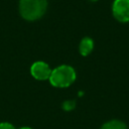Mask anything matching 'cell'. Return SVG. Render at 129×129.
<instances>
[{
	"mask_svg": "<svg viewBox=\"0 0 129 129\" xmlns=\"http://www.w3.org/2000/svg\"><path fill=\"white\" fill-rule=\"evenodd\" d=\"M74 106H75V102H73V101H69V102H66L63 104V108L66 110H71L74 108Z\"/></svg>",
	"mask_w": 129,
	"mask_h": 129,
	"instance_id": "obj_8",
	"label": "cell"
},
{
	"mask_svg": "<svg viewBox=\"0 0 129 129\" xmlns=\"http://www.w3.org/2000/svg\"><path fill=\"white\" fill-rule=\"evenodd\" d=\"M91 1H98V0H91Z\"/></svg>",
	"mask_w": 129,
	"mask_h": 129,
	"instance_id": "obj_10",
	"label": "cell"
},
{
	"mask_svg": "<svg viewBox=\"0 0 129 129\" xmlns=\"http://www.w3.org/2000/svg\"><path fill=\"white\" fill-rule=\"evenodd\" d=\"M77 75L73 67L61 64L51 71L48 81L55 88H67L76 81Z\"/></svg>",
	"mask_w": 129,
	"mask_h": 129,
	"instance_id": "obj_2",
	"label": "cell"
},
{
	"mask_svg": "<svg viewBox=\"0 0 129 129\" xmlns=\"http://www.w3.org/2000/svg\"><path fill=\"white\" fill-rule=\"evenodd\" d=\"M101 129H127V125L121 120L113 119L104 123Z\"/></svg>",
	"mask_w": 129,
	"mask_h": 129,
	"instance_id": "obj_6",
	"label": "cell"
},
{
	"mask_svg": "<svg viewBox=\"0 0 129 129\" xmlns=\"http://www.w3.org/2000/svg\"><path fill=\"white\" fill-rule=\"evenodd\" d=\"M112 14L114 18L121 22H129V0H114L112 4Z\"/></svg>",
	"mask_w": 129,
	"mask_h": 129,
	"instance_id": "obj_3",
	"label": "cell"
},
{
	"mask_svg": "<svg viewBox=\"0 0 129 129\" xmlns=\"http://www.w3.org/2000/svg\"><path fill=\"white\" fill-rule=\"evenodd\" d=\"M20 129H32V128H30V127H21Z\"/></svg>",
	"mask_w": 129,
	"mask_h": 129,
	"instance_id": "obj_9",
	"label": "cell"
},
{
	"mask_svg": "<svg viewBox=\"0 0 129 129\" xmlns=\"http://www.w3.org/2000/svg\"><path fill=\"white\" fill-rule=\"evenodd\" d=\"M94 49V41L91 37H84L79 45V51L83 56L89 55Z\"/></svg>",
	"mask_w": 129,
	"mask_h": 129,
	"instance_id": "obj_5",
	"label": "cell"
},
{
	"mask_svg": "<svg viewBox=\"0 0 129 129\" xmlns=\"http://www.w3.org/2000/svg\"><path fill=\"white\" fill-rule=\"evenodd\" d=\"M47 8V0H20L19 13L21 17L28 21L41 18Z\"/></svg>",
	"mask_w": 129,
	"mask_h": 129,
	"instance_id": "obj_1",
	"label": "cell"
},
{
	"mask_svg": "<svg viewBox=\"0 0 129 129\" xmlns=\"http://www.w3.org/2000/svg\"><path fill=\"white\" fill-rule=\"evenodd\" d=\"M0 129H15V127L8 122H2L0 123Z\"/></svg>",
	"mask_w": 129,
	"mask_h": 129,
	"instance_id": "obj_7",
	"label": "cell"
},
{
	"mask_svg": "<svg viewBox=\"0 0 129 129\" xmlns=\"http://www.w3.org/2000/svg\"><path fill=\"white\" fill-rule=\"evenodd\" d=\"M51 71L52 70L50 69V67L46 62L41 61V60L33 62L31 64V67H30V74H31V76L35 80H38V81L48 80L49 77H50Z\"/></svg>",
	"mask_w": 129,
	"mask_h": 129,
	"instance_id": "obj_4",
	"label": "cell"
}]
</instances>
